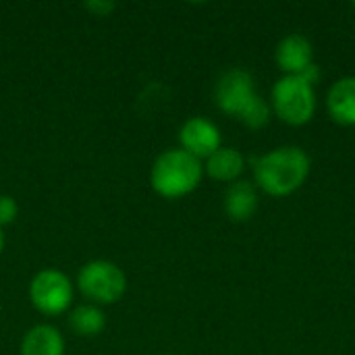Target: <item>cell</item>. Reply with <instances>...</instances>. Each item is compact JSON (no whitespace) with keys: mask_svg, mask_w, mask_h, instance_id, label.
I'll list each match as a JSON object with an SVG mask.
<instances>
[{"mask_svg":"<svg viewBox=\"0 0 355 355\" xmlns=\"http://www.w3.org/2000/svg\"><path fill=\"white\" fill-rule=\"evenodd\" d=\"M312 160L297 146H283L254 162V177L258 187L275 198L295 193L310 175Z\"/></svg>","mask_w":355,"mask_h":355,"instance_id":"cell-1","label":"cell"},{"mask_svg":"<svg viewBox=\"0 0 355 355\" xmlns=\"http://www.w3.org/2000/svg\"><path fill=\"white\" fill-rule=\"evenodd\" d=\"M204 177L202 160L193 158L181 148L162 152L150 171L152 189L164 200H179L198 189Z\"/></svg>","mask_w":355,"mask_h":355,"instance_id":"cell-2","label":"cell"},{"mask_svg":"<svg viewBox=\"0 0 355 355\" xmlns=\"http://www.w3.org/2000/svg\"><path fill=\"white\" fill-rule=\"evenodd\" d=\"M270 106L283 123L291 127H302L310 123L316 112L314 85H310L300 75H285L272 87Z\"/></svg>","mask_w":355,"mask_h":355,"instance_id":"cell-3","label":"cell"},{"mask_svg":"<svg viewBox=\"0 0 355 355\" xmlns=\"http://www.w3.org/2000/svg\"><path fill=\"white\" fill-rule=\"evenodd\" d=\"M79 291L96 306L116 304L127 291V277L110 260H92L77 275Z\"/></svg>","mask_w":355,"mask_h":355,"instance_id":"cell-4","label":"cell"},{"mask_svg":"<svg viewBox=\"0 0 355 355\" xmlns=\"http://www.w3.org/2000/svg\"><path fill=\"white\" fill-rule=\"evenodd\" d=\"M73 283L56 268L40 270L29 283V302L44 316H60L73 304Z\"/></svg>","mask_w":355,"mask_h":355,"instance_id":"cell-5","label":"cell"},{"mask_svg":"<svg viewBox=\"0 0 355 355\" xmlns=\"http://www.w3.org/2000/svg\"><path fill=\"white\" fill-rule=\"evenodd\" d=\"M256 96L258 94H256L254 77L243 69L227 71L214 87V102L218 110L235 119L241 116V112L254 102Z\"/></svg>","mask_w":355,"mask_h":355,"instance_id":"cell-6","label":"cell"},{"mask_svg":"<svg viewBox=\"0 0 355 355\" xmlns=\"http://www.w3.org/2000/svg\"><path fill=\"white\" fill-rule=\"evenodd\" d=\"M179 141L181 150H185L193 158L208 160L220 148V131L212 121L204 116H191L183 123L179 131Z\"/></svg>","mask_w":355,"mask_h":355,"instance_id":"cell-7","label":"cell"},{"mask_svg":"<svg viewBox=\"0 0 355 355\" xmlns=\"http://www.w3.org/2000/svg\"><path fill=\"white\" fill-rule=\"evenodd\" d=\"M275 60L285 75H302L310 64H314L310 40L302 33H289L279 42L275 50Z\"/></svg>","mask_w":355,"mask_h":355,"instance_id":"cell-8","label":"cell"},{"mask_svg":"<svg viewBox=\"0 0 355 355\" xmlns=\"http://www.w3.org/2000/svg\"><path fill=\"white\" fill-rule=\"evenodd\" d=\"M327 108L335 123L354 127L355 125V77H343L333 83L327 96Z\"/></svg>","mask_w":355,"mask_h":355,"instance_id":"cell-9","label":"cell"},{"mask_svg":"<svg viewBox=\"0 0 355 355\" xmlns=\"http://www.w3.org/2000/svg\"><path fill=\"white\" fill-rule=\"evenodd\" d=\"M258 210V191L250 181H235L225 193V212L235 223L250 220Z\"/></svg>","mask_w":355,"mask_h":355,"instance_id":"cell-10","label":"cell"},{"mask_svg":"<svg viewBox=\"0 0 355 355\" xmlns=\"http://www.w3.org/2000/svg\"><path fill=\"white\" fill-rule=\"evenodd\" d=\"M21 355H64V337L56 327L35 324L23 335Z\"/></svg>","mask_w":355,"mask_h":355,"instance_id":"cell-11","label":"cell"},{"mask_svg":"<svg viewBox=\"0 0 355 355\" xmlns=\"http://www.w3.org/2000/svg\"><path fill=\"white\" fill-rule=\"evenodd\" d=\"M245 168V158L235 148H218L204 164V171L210 179L220 183H235Z\"/></svg>","mask_w":355,"mask_h":355,"instance_id":"cell-12","label":"cell"},{"mask_svg":"<svg viewBox=\"0 0 355 355\" xmlns=\"http://www.w3.org/2000/svg\"><path fill=\"white\" fill-rule=\"evenodd\" d=\"M69 327L79 337H98L106 327V316L100 306L83 304L69 314Z\"/></svg>","mask_w":355,"mask_h":355,"instance_id":"cell-13","label":"cell"},{"mask_svg":"<svg viewBox=\"0 0 355 355\" xmlns=\"http://www.w3.org/2000/svg\"><path fill=\"white\" fill-rule=\"evenodd\" d=\"M270 114H272V106H270L262 96H256L254 102L241 112L239 121H241L245 127H250V129H262V127L268 125Z\"/></svg>","mask_w":355,"mask_h":355,"instance_id":"cell-14","label":"cell"},{"mask_svg":"<svg viewBox=\"0 0 355 355\" xmlns=\"http://www.w3.org/2000/svg\"><path fill=\"white\" fill-rule=\"evenodd\" d=\"M17 214H19V206H17L15 198L0 196V229L10 225V223H15Z\"/></svg>","mask_w":355,"mask_h":355,"instance_id":"cell-15","label":"cell"},{"mask_svg":"<svg viewBox=\"0 0 355 355\" xmlns=\"http://www.w3.org/2000/svg\"><path fill=\"white\" fill-rule=\"evenodd\" d=\"M85 8L89 12H94L96 17H106V15H110L116 8V4L108 2V0H89V2H85Z\"/></svg>","mask_w":355,"mask_h":355,"instance_id":"cell-16","label":"cell"},{"mask_svg":"<svg viewBox=\"0 0 355 355\" xmlns=\"http://www.w3.org/2000/svg\"><path fill=\"white\" fill-rule=\"evenodd\" d=\"M2 250H4V233L0 229V254H2Z\"/></svg>","mask_w":355,"mask_h":355,"instance_id":"cell-17","label":"cell"}]
</instances>
